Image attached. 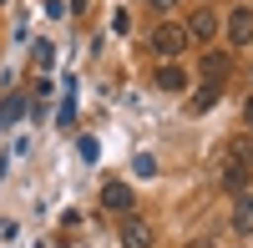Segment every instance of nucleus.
<instances>
[{
  "instance_id": "nucleus-9",
  "label": "nucleus",
  "mask_w": 253,
  "mask_h": 248,
  "mask_svg": "<svg viewBox=\"0 0 253 248\" xmlns=\"http://www.w3.org/2000/svg\"><path fill=\"white\" fill-rule=\"evenodd\" d=\"M223 188H228V193H243V188H248V167H243V162H233V157L223 162Z\"/></svg>"
},
{
  "instance_id": "nucleus-6",
  "label": "nucleus",
  "mask_w": 253,
  "mask_h": 248,
  "mask_svg": "<svg viewBox=\"0 0 253 248\" xmlns=\"http://www.w3.org/2000/svg\"><path fill=\"white\" fill-rule=\"evenodd\" d=\"M152 86H157V91H187V71L177 66V61H167V66H157Z\"/></svg>"
},
{
  "instance_id": "nucleus-3",
  "label": "nucleus",
  "mask_w": 253,
  "mask_h": 248,
  "mask_svg": "<svg viewBox=\"0 0 253 248\" xmlns=\"http://www.w3.org/2000/svg\"><path fill=\"white\" fill-rule=\"evenodd\" d=\"M187 41H198V46H208V41H213L218 31H223V20H218V10H208V5H198L193 15H187Z\"/></svg>"
},
{
  "instance_id": "nucleus-15",
  "label": "nucleus",
  "mask_w": 253,
  "mask_h": 248,
  "mask_svg": "<svg viewBox=\"0 0 253 248\" xmlns=\"http://www.w3.org/2000/svg\"><path fill=\"white\" fill-rule=\"evenodd\" d=\"M243 122H248V127H253V96L243 101Z\"/></svg>"
},
{
  "instance_id": "nucleus-10",
  "label": "nucleus",
  "mask_w": 253,
  "mask_h": 248,
  "mask_svg": "<svg viewBox=\"0 0 253 248\" xmlns=\"http://www.w3.org/2000/svg\"><path fill=\"white\" fill-rule=\"evenodd\" d=\"M228 157L243 162V167H253V137H233V142H228Z\"/></svg>"
},
{
  "instance_id": "nucleus-8",
  "label": "nucleus",
  "mask_w": 253,
  "mask_h": 248,
  "mask_svg": "<svg viewBox=\"0 0 253 248\" xmlns=\"http://www.w3.org/2000/svg\"><path fill=\"white\" fill-rule=\"evenodd\" d=\"M233 233H253V198L248 193H238V203H233Z\"/></svg>"
},
{
  "instance_id": "nucleus-16",
  "label": "nucleus",
  "mask_w": 253,
  "mask_h": 248,
  "mask_svg": "<svg viewBox=\"0 0 253 248\" xmlns=\"http://www.w3.org/2000/svg\"><path fill=\"white\" fill-rule=\"evenodd\" d=\"M187 248H213V238H198V243H187Z\"/></svg>"
},
{
  "instance_id": "nucleus-11",
  "label": "nucleus",
  "mask_w": 253,
  "mask_h": 248,
  "mask_svg": "<svg viewBox=\"0 0 253 248\" xmlns=\"http://www.w3.org/2000/svg\"><path fill=\"white\" fill-rule=\"evenodd\" d=\"M218 96H223V86H208V81H203V91L193 96V112H208V107H218Z\"/></svg>"
},
{
  "instance_id": "nucleus-5",
  "label": "nucleus",
  "mask_w": 253,
  "mask_h": 248,
  "mask_svg": "<svg viewBox=\"0 0 253 248\" xmlns=\"http://www.w3.org/2000/svg\"><path fill=\"white\" fill-rule=\"evenodd\" d=\"M248 41H253V10L233 5L228 10V46H248Z\"/></svg>"
},
{
  "instance_id": "nucleus-12",
  "label": "nucleus",
  "mask_w": 253,
  "mask_h": 248,
  "mask_svg": "<svg viewBox=\"0 0 253 248\" xmlns=\"http://www.w3.org/2000/svg\"><path fill=\"white\" fill-rule=\"evenodd\" d=\"M51 61H56V51H51V41H36V66H41V71H46V66H51Z\"/></svg>"
},
{
  "instance_id": "nucleus-4",
  "label": "nucleus",
  "mask_w": 253,
  "mask_h": 248,
  "mask_svg": "<svg viewBox=\"0 0 253 248\" xmlns=\"http://www.w3.org/2000/svg\"><path fill=\"white\" fill-rule=\"evenodd\" d=\"M101 208L107 213H117V218H132V208H137V198H132V188L126 182H101Z\"/></svg>"
},
{
  "instance_id": "nucleus-1",
  "label": "nucleus",
  "mask_w": 253,
  "mask_h": 248,
  "mask_svg": "<svg viewBox=\"0 0 253 248\" xmlns=\"http://www.w3.org/2000/svg\"><path fill=\"white\" fill-rule=\"evenodd\" d=\"M152 51H157L162 61H172V56H182V51H187V31L177 26V20H162V26L152 31Z\"/></svg>"
},
{
  "instance_id": "nucleus-2",
  "label": "nucleus",
  "mask_w": 253,
  "mask_h": 248,
  "mask_svg": "<svg viewBox=\"0 0 253 248\" xmlns=\"http://www.w3.org/2000/svg\"><path fill=\"white\" fill-rule=\"evenodd\" d=\"M198 71H203V81H208V86H223V81H228V71H233V51L208 46V51H203V61H198Z\"/></svg>"
},
{
  "instance_id": "nucleus-14",
  "label": "nucleus",
  "mask_w": 253,
  "mask_h": 248,
  "mask_svg": "<svg viewBox=\"0 0 253 248\" xmlns=\"http://www.w3.org/2000/svg\"><path fill=\"white\" fill-rule=\"evenodd\" d=\"M147 5H152L157 15H167V10H177V5H182V0H147Z\"/></svg>"
},
{
  "instance_id": "nucleus-7",
  "label": "nucleus",
  "mask_w": 253,
  "mask_h": 248,
  "mask_svg": "<svg viewBox=\"0 0 253 248\" xmlns=\"http://www.w3.org/2000/svg\"><path fill=\"white\" fill-rule=\"evenodd\" d=\"M122 248H152V228L142 218H122Z\"/></svg>"
},
{
  "instance_id": "nucleus-13",
  "label": "nucleus",
  "mask_w": 253,
  "mask_h": 248,
  "mask_svg": "<svg viewBox=\"0 0 253 248\" xmlns=\"http://www.w3.org/2000/svg\"><path fill=\"white\" fill-rule=\"evenodd\" d=\"M132 167H137V172H142V177H152V172H157V162H152V157H147V152H142V157H137V162H132Z\"/></svg>"
}]
</instances>
